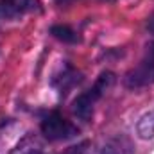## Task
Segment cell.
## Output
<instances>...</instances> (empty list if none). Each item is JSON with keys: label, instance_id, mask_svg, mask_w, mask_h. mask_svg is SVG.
Here are the masks:
<instances>
[{"label": "cell", "instance_id": "cell-1", "mask_svg": "<svg viewBox=\"0 0 154 154\" xmlns=\"http://www.w3.org/2000/svg\"><path fill=\"white\" fill-rule=\"evenodd\" d=\"M113 74L111 72H104V74H100V77L97 79V82H95V86L91 88V90H88L86 93H82V95H79L75 100H74V113H75L79 118H82V120H88L91 113H93V106H95V102L102 97V93L111 86V82H113Z\"/></svg>", "mask_w": 154, "mask_h": 154}, {"label": "cell", "instance_id": "cell-2", "mask_svg": "<svg viewBox=\"0 0 154 154\" xmlns=\"http://www.w3.org/2000/svg\"><path fill=\"white\" fill-rule=\"evenodd\" d=\"M41 133L50 142H61V140L74 138L79 133V129L72 122L63 118L57 111H52L41 120Z\"/></svg>", "mask_w": 154, "mask_h": 154}, {"label": "cell", "instance_id": "cell-3", "mask_svg": "<svg viewBox=\"0 0 154 154\" xmlns=\"http://www.w3.org/2000/svg\"><path fill=\"white\" fill-rule=\"evenodd\" d=\"M39 9V0H0V18H16Z\"/></svg>", "mask_w": 154, "mask_h": 154}, {"label": "cell", "instance_id": "cell-4", "mask_svg": "<svg viewBox=\"0 0 154 154\" xmlns=\"http://www.w3.org/2000/svg\"><path fill=\"white\" fill-rule=\"evenodd\" d=\"M136 131L140 134V138H151L154 136V111H149L140 118Z\"/></svg>", "mask_w": 154, "mask_h": 154}, {"label": "cell", "instance_id": "cell-5", "mask_svg": "<svg viewBox=\"0 0 154 154\" xmlns=\"http://www.w3.org/2000/svg\"><path fill=\"white\" fill-rule=\"evenodd\" d=\"M50 34L54 38H57L59 41H63V43H77L79 41V36L68 25H54L50 29Z\"/></svg>", "mask_w": 154, "mask_h": 154}, {"label": "cell", "instance_id": "cell-6", "mask_svg": "<svg viewBox=\"0 0 154 154\" xmlns=\"http://www.w3.org/2000/svg\"><path fill=\"white\" fill-rule=\"evenodd\" d=\"M86 147H88V142H82V143H79L77 147H70V149H66L63 154H84Z\"/></svg>", "mask_w": 154, "mask_h": 154}, {"label": "cell", "instance_id": "cell-7", "mask_svg": "<svg viewBox=\"0 0 154 154\" xmlns=\"http://www.w3.org/2000/svg\"><path fill=\"white\" fill-rule=\"evenodd\" d=\"M99 154H122V149L118 151V147H109L108 145V147H102V151Z\"/></svg>", "mask_w": 154, "mask_h": 154}, {"label": "cell", "instance_id": "cell-8", "mask_svg": "<svg viewBox=\"0 0 154 154\" xmlns=\"http://www.w3.org/2000/svg\"><path fill=\"white\" fill-rule=\"evenodd\" d=\"M147 29H149V31L154 34V18H151V20H149V23H147Z\"/></svg>", "mask_w": 154, "mask_h": 154}, {"label": "cell", "instance_id": "cell-9", "mask_svg": "<svg viewBox=\"0 0 154 154\" xmlns=\"http://www.w3.org/2000/svg\"><path fill=\"white\" fill-rule=\"evenodd\" d=\"M56 2H59V4H68V2H72V0H56Z\"/></svg>", "mask_w": 154, "mask_h": 154}, {"label": "cell", "instance_id": "cell-10", "mask_svg": "<svg viewBox=\"0 0 154 154\" xmlns=\"http://www.w3.org/2000/svg\"><path fill=\"white\" fill-rule=\"evenodd\" d=\"M31 154H41V152H38V151H36V152H31Z\"/></svg>", "mask_w": 154, "mask_h": 154}, {"label": "cell", "instance_id": "cell-11", "mask_svg": "<svg viewBox=\"0 0 154 154\" xmlns=\"http://www.w3.org/2000/svg\"><path fill=\"white\" fill-rule=\"evenodd\" d=\"M108 2H113V0H108Z\"/></svg>", "mask_w": 154, "mask_h": 154}]
</instances>
